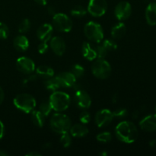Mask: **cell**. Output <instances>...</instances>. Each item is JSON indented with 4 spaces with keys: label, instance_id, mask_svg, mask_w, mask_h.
<instances>
[{
    "label": "cell",
    "instance_id": "cell-18",
    "mask_svg": "<svg viewBox=\"0 0 156 156\" xmlns=\"http://www.w3.org/2000/svg\"><path fill=\"white\" fill-rule=\"evenodd\" d=\"M69 133L71 134L72 136L76 137V138H82V137L85 136L88 134V129L85 124H75L71 126L69 129Z\"/></svg>",
    "mask_w": 156,
    "mask_h": 156
},
{
    "label": "cell",
    "instance_id": "cell-27",
    "mask_svg": "<svg viewBox=\"0 0 156 156\" xmlns=\"http://www.w3.org/2000/svg\"><path fill=\"white\" fill-rule=\"evenodd\" d=\"M70 72L76 76V79H78V78H81L84 76L85 69L80 64H75L74 66H73Z\"/></svg>",
    "mask_w": 156,
    "mask_h": 156
},
{
    "label": "cell",
    "instance_id": "cell-31",
    "mask_svg": "<svg viewBox=\"0 0 156 156\" xmlns=\"http://www.w3.org/2000/svg\"><path fill=\"white\" fill-rule=\"evenodd\" d=\"M96 139L98 142L100 143H109L110 141H111L112 140V134L109 132H103L100 133L99 134H98Z\"/></svg>",
    "mask_w": 156,
    "mask_h": 156
},
{
    "label": "cell",
    "instance_id": "cell-46",
    "mask_svg": "<svg viewBox=\"0 0 156 156\" xmlns=\"http://www.w3.org/2000/svg\"><path fill=\"white\" fill-rule=\"evenodd\" d=\"M101 155H108V152H101Z\"/></svg>",
    "mask_w": 156,
    "mask_h": 156
},
{
    "label": "cell",
    "instance_id": "cell-17",
    "mask_svg": "<svg viewBox=\"0 0 156 156\" xmlns=\"http://www.w3.org/2000/svg\"><path fill=\"white\" fill-rule=\"evenodd\" d=\"M13 46L16 50L19 52H24L28 49L29 41L24 35H18L14 39Z\"/></svg>",
    "mask_w": 156,
    "mask_h": 156
},
{
    "label": "cell",
    "instance_id": "cell-30",
    "mask_svg": "<svg viewBox=\"0 0 156 156\" xmlns=\"http://www.w3.org/2000/svg\"><path fill=\"white\" fill-rule=\"evenodd\" d=\"M59 141H60L61 145H62L64 148L69 147L72 144L71 134L69 133V132L61 134V137Z\"/></svg>",
    "mask_w": 156,
    "mask_h": 156
},
{
    "label": "cell",
    "instance_id": "cell-13",
    "mask_svg": "<svg viewBox=\"0 0 156 156\" xmlns=\"http://www.w3.org/2000/svg\"><path fill=\"white\" fill-rule=\"evenodd\" d=\"M60 88H73L76 83V77L71 72H62L55 76Z\"/></svg>",
    "mask_w": 156,
    "mask_h": 156
},
{
    "label": "cell",
    "instance_id": "cell-15",
    "mask_svg": "<svg viewBox=\"0 0 156 156\" xmlns=\"http://www.w3.org/2000/svg\"><path fill=\"white\" fill-rule=\"evenodd\" d=\"M53 31V25L50 24H44L38 27L37 30V36L41 41L47 42L52 38Z\"/></svg>",
    "mask_w": 156,
    "mask_h": 156
},
{
    "label": "cell",
    "instance_id": "cell-41",
    "mask_svg": "<svg viewBox=\"0 0 156 156\" xmlns=\"http://www.w3.org/2000/svg\"><path fill=\"white\" fill-rule=\"evenodd\" d=\"M27 156H41V154H40L39 152H30L29 153H27Z\"/></svg>",
    "mask_w": 156,
    "mask_h": 156
},
{
    "label": "cell",
    "instance_id": "cell-12",
    "mask_svg": "<svg viewBox=\"0 0 156 156\" xmlns=\"http://www.w3.org/2000/svg\"><path fill=\"white\" fill-rule=\"evenodd\" d=\"M112 111L108 109H102L99 111L95 115V123L99 128L108 126L114 119Z\"/></svg>",
    "mask_w": 156,
    "mask_h": 156
},
{
    "label": "cell",
    "instance_id": "cell-29",
    "mask_svg": "<svg viewBox=\"0 0 156 156\" xmlns=\"http://www.w3.org/2000/svg\"><path fill=\"white\" fill-rule=\"evenodd\" d=\"M102 45L105 47V48L109 51H114L117 49V44L114 39H106L103 41Z\"/></svg>",
    "mask_w": 156,
    "mask_h": 156
},
{
    "label": "cell",
    "instance_id": "cell-33",
    "mask_svg": "<svg viewBox=\"0 0 156 156\" xmlns=\"http://www.w3.org/2000/svg\"><path fill=\"white\" fill-rule=\"evenodd\" d=\"M9 34V29L5 23L0 22V39H7Z\"/></svg>",
    "mask_w": 156,
    "mask_h": 156
},
{
    "label": "cell",
    "instance_id": "cell-39",
    "mask_svg": "<svg viewBox=\"0 0 156 156\" xmlns=\"http://www.w3.org/2000/svg\"><path fill=\"white\" fill-rule=\"evenodd\" d=\"M47 12H48V13L50 14V15H53V16L56 14V10H55V9L53 7V6H50V7H48V9H47Z\"/></svg>",
    "mask_w": 156,
    "mask_h": 156
},
{
    "label": "cell",
    "instance_id": "cell-34",
    "mask_svg": "<svg viewBox=\"0 0 156 156\" xmlns=\"http://www.w3.org/2000/svg\"><path fill=\"white\" fill-rule=\"evenodd\" d=\"M113 114H114V117H117V118H123V117L127 116V110L123 108H117V109L114 110L113 111Z\"/></svg>",
    "mask_w": 156,
    "mask_h": 156
},
{
    "label": "cell",
    "instance_id": "cell-11",
    "mask_svg": "<svg viewBox=\"0 0 156 156\" xmlns=\"http://www.w3.org/2000/svg\"><path fill=\"white\" fill-rule=\"evenodd\" d=\"M74 100L76 105L82 109H88L91 105V98L89 94L83 89H79L76 91L74 96Z\"/></svg>",
    "mask_w": 156,
    "mask_h": 156
},
{
    "label": "cell",
    "instance_id": "cell-3",
    "mask_svg": "<svg viewBox=\"0 0 156 156\" xmlns=\"http://www.w3.org/2000/svg\"><path fill=\"white\" fill-rule=\"evenodd\" d=\"M52 108L56 112L66 111L71 103L70 96L64 91H55L52 93L49 99Z\"/></svg>",
    "mask_w": 156,
    "mask_h": 156
},
{
    "label": "cell",
    "instance_id": "cell-8",
    "mask_svg": "<svg viewBox=\"0 0 156 156\" xmlns=\"http://www.w3.org/2000/svg\"><path fill=\"white\" fill-rule=\"evenodd\" d=\"M107 9L106 0H89L87 11L93 17H101L106 13Z\"/></svg>",
    "mask_w": 156,
    "mask_h": 156
},
{
    "label": "cell",
    "instance_id": "cell-22",
    "mask_svg": "<svg viewBox=\"0 0 156 156\" xmlns=\"http://www.w3.org/2000/svg\"><path fill=\"white\" fill-rule=\"evenodd\" d=\"M36 74L40 77L48 79L54 76V70L48 66L41 65L36 69Z\"/></svg>",
    "mask_w": 156,
    "mask_h": 156
},
{
    "label": "cell",
    "instance_id": "cell-14",
    "mask_svg": "<svg viewBox=\"0 0 156 156\" xmlns=\"http://www.w3.org/2000/svg\"><path fill=\"white\" fill-rule=\"evenodd\" d=\"M50 47L57 56H62L66 49V43L61 37H53L50 40Z\"/></svg>",
    "mask_w": 156,
    "mask_h": 156
},
{
    "label": "cell",
    "instance_id": "cell-10",
    "mask_svg": "<svg viewBox=\"0 0 156 156\" xmlns=\"http://www.w3.org/2000/svg\"><path fill=\"white\" fill-rule=\"evenodd\" d=\"M17 69L20 73L25 75H30L34 72L35 63L30 58L21 56L16 61Z\"/></svg>",
    "mask_w": 156,
    "mask_h": 156
},
{
    "label": "cell",
    "instance_id": "cell-37",
    "mask_svg": "<svg viewBox=\"0 0 156 156\" xmlns=\"http://www.w3.org/2000/svg\"><path fill=\"white\" fill-rule=\"evenodd\" d=\"M5 134V126L4 124H3L2 122L0 120V140L2 139V137L4 136Z\"/></svg>",
    "mask_w": 156,
    "mask_h": 156
},
{
    "label": "cell",
    "instance_id": "cell-21",
    "mask_svg": "<svg viewBox=\"0 0 156 156\" xmlns=\"http://www.w3.org/2000/svg\"><path fill=\"white\" fill-rule=\"evenodd\" d=\"M126 32V27L124 23L119 22L111 29V37L114 40L121 39Z\"/></svg>",
    "mask_w": 156,
    "mask_h": 156
},
{
    "label": "cell",
    "instance_id": "cell-36",
    "mask_svg": "<svg viewBox=\"0 0 156 156\" xmlns=\"http://www.w3.org/2000/svg\"><path fill=\"white\" fill-rule=\"evenodd\" d=\"M49 47H50V46L48 45L47 42H45V41H41V44L38 45L37 50L38 52H39V53H41V54H44V53H46L47 51H48Z\"/></svg>",
    "mask_w": 156,
    "mask_h": 156
},
{
    "label": "cell",
    "instance_id": "cell-25",
    "mask_svg": "<svg viewBox=\"0 0 156 156\" xmlns=\"http://www.w3.org/2000/svg\"><path fill=\"white\" fill-rule=\"evenodd\" d=\"M87 12H88L87 9L82 5L75 6L71 10L72 15H73L74 17H77V18H82V17L85 16Z\"/></svg>",
    "mask_w": 156,
    "mask_h": 156
},
{
    "label": "cell",
    "instance_id": "cell-35",
    "mask_svg": "<svg viewBox=\"0 0 156 156\" xmlns=\"http://www.w3.org/2000/svg\"><path fill=\"white\" fill-rule=\"evenodd\" d=\"M79 120L83 124H87L91 121V115L89 113L86 111H82L79 115Z\"/></svg>",
    "mask_w": 156,
    "mask_h": 156
},
{
    "label": "cell",
    "instance_id": "cell-26",
    "mask_svg": "<svg viewBox=\"0 0 156 156\" xmlns=\"http://www.w3.org/2000/svg\"><path fill=\"white\" fill-rule=\"evenodd\" d=\"M52 110H53V108H52V106L49 101H44L41 102L39 106V111L45 117H47L51 113Z\"/></svg>",
    "mask_w": 156,
    "mask_h": 156
},
{
    "label": "cell",
    "instance_id": "cell-4",
    "mask_svg": "<svg viewBox=\"0 0 156 156\" xmlns=\"http://www.w3.org/2000/svg\"><path fill=\"white\" fill-rule=\"evenodd\" d=\"M13 104L17 109L26 114L31 113L37 105L36 99L34 98V97L27 93L19 94L15 96L13 100Z\"/></svg>",
    "mask_w": 156,
    "mask_h": 156
},
{
    "label": "cell",
    "instance_id": "cell-7",
    "mask_svg": "<svg viewBox=\"0 0 156 156\" xmlns=\"http://www.w3.org/2000/svg\"><path fill=\"white\" fill-rule=\"evenodd\" d=\"M53 27L58 31L67 33L73 28V21L66 14L56 13L53 17Z\"/></svg>",
    "mask_w": 156,
    "mask_h": 156
},
{
    "label": "cell",
    "instance_id": "cell-40",
    "mask_svg": "<svg viewBox=\"0 0 156 156\" xmlns=\"http://www.w3.org/2000/svg\"><path fill=\"white\" fill-rule=\"evenodd\" d=\"M36 3H37L40 5H47V0H34Z\"/></svg>",
    "mask_w": 156,
    "mask_h": 156
},
{
    "label": "cell",
    "instance_id": "cell-2",
    "mask_svg": "<svg viewBox=\"0 0 156 156\" xmlns=\"http://www.w3.org/2000/svg\"><path fill=\"white\" fill-rule=\"evenodd\" d=\"M50 126L53 132L62 134L69 131L72 126V122L66 114L58 112L52 115L50 120Z\"/></svg>",
    "mask_w": 156,
    "mask_h": 156
},
{
    "label": "cell",
    "instance_id": "cell-20",
    "mask_svg": "<svg viewBox=\"0 0 156 156\" xmlns=\"http://www.w3.org/2000/svg\"><path fill=\"white\" fill-rule=\"evenodd\" d=\"M146 19L149 25H156V2L150 3L147 6L146 10Z\"/></svg>",
    "mask_w": 156,
    "mask_h": 156
},
{
    "label": "cell",
    "instance_id": "cell-24",
    "mask_svg": "<svg viewBox=\"0 0 156 156\" xmlns=\"http://www.w3.org/2000/svg\"><path fill=\"white\" fill-rule=\"evenodd\" d=\"M44 85L46 89L52 91V92L57 91L59 88H60L59 82L56 80V77H53H53L48 78V79H46V80L44 82Z\"/></svg>",
    "mask_w": 156,
    "mask_h": 156
},
{
    "label": "cell",
    "instance_id": "cell-9",
    "mask_svg": "<svg viewBox=\"0 0 156 156\" xmlns=\"http://www.w3.org/2000/svg\"><path fill=\"white\" fill-rule=\"evenodd\" d=\"M132 13L131 5L126 1H122L116 5L114 15L118 21H123L128 19Z\"/></svg>",
    "mask_w": 156,
    "mask_h": 156
},
{
    "label": "cell",
    "instance_id": "cell-6",
    "mask_svg": "<svg viewBox=\"0 0 156 156\" xmlns=\"http://www.w3.org/2000/svg\"><path fill=\"white\" fill-rule=\"evenodd\" d=\"M111 66L109 62L105 59H94L92 66H91V72L92 74L97 79H106L111 76Z\"/></svg>",
    "mask_w": 156,
    "mask_h": 156
},
{
    "label": "cell",
    "instance_id": "cell-28",
    "mask_svg": "<svg viewBox=\"0 0 156 156\" xmlns=\"http://www.w3.org/2000/svg\"><path fill=\"white\" fill-rule=\"evenodd\" d=\"M30 26H31V24H30V20L27 19V18H24L19 24V26H18V31L21 34L27 33V32H28L30 30Z\"/></svg>",
    "mask_w": 156,
    "mask_h": 156
},
{
    "label": "cell",
    "instance_id": "cell-44",
    "mask_svg": "<svg viewBox=\"0 0 156 156\" xmlns=\"http://www.w3.org/2000/svg\"><path fill=\"white\" fill-rule=\"evenodd\" d=\"M9 155L8 152H6L4 150H0V156H7Z\"/></svg>",
    "mask_w": 156,
    "mask_h": 156
},
{
    "label": "cell",
    "instance_id": "cell-23",
    "mask_svg": "<svg viewBox=\"0 0 156 156\" xmlns=\"http://www.w3.org/2000/svg\"><path fill=\"white\" fill-rule=\"evenodd\" d=\"M45 116L38 110H34L31 111V120L34 125H35L37 127H43L45 122Z\"/></svg>",
    "mask_w": 156,
    "mask_h": 156
},
{
    "label": "cell",
    "instance_id": "cell-32",
    "mask_svg": "<svg viewBox=\"0 0 156 156\" xmlns=\"http://www.w3.org/2000/svg\"><path fill=\"white\" fill-rule=\"evenodd\" d=\"M95 48L96 54H97V57L100 58V59H105L107 56H108V51L105 48L103 45H98L97 47H94Z\"/></svg>",
    "mask_w": 156,
    "mask_h": 156
},
{
    "label": "cell",
    "instance_id": "cell-16",
    "mask_svg": "<svg viewBox=\"0 0 156 156\" xmlns=\"http://www.w3.org/2000/svg\"><path fill=\"white\" fill-rule=\"evenodd\" d=\"M140 126L143 131L154 132L156 130V114L146 116L140 122Z\"/></svg>",
    "mask_w": 156,
    "mask_h": 156
},
{
    "label": "cell",
    "instance_id": "cell-47",
    "mask_svg": "<svg viewBox=\"0 0 156 156\" xmlns=\"http://www.w3.org/2000/svg\"><path fill=\"white\" fill-rule=\"evenodd\" d=\"M155 113H156V106H155Z\"/></svg>",
    "mask_w": 156,
    "mask_h": 156
},
{
    "label": "cell",
    "instance_id": "cell-19",
    "mask_svg": "<svg viewBox=\"0 0 156 156\" xmlns=\"http://www.w3.org/2000/svg\"><path fill=\"white\" fill-rule=\"evenodd\" d=\"M82 53L84 57L89 61H93L97 58L95 48L88 42H84L82 44Z\"/></svg>",
    "mask_w": 156,
    "mask_h": 156
},
{
    "label": "cell",
    "instance_id": "cell-45",
    "mask_svg": "<svg viewBox=\"0 0 156 156\" xmlns=\"http://www.w3.org/2000/svg\"><path fill=\"white\" fill-rule=\"evenodd\" d=\"M117 101V94H114V96H113V98H112V101L113 103H116Z\"/></svg>",
    "mask_w": 156,
    "mask_h": 156
},
{
    "label": "cell",
    "instance_id": "cell-5",
    "mask_svg": "<svg viewBox=\"0 0 156 156\" xmlns=\"http://www.w3.org/2000/svg\"><path fill=\"white\" fill-rule=\"evenodd\" d=\"M84 34L87 39L95 43H100L104 39V30L101 24L95 21H89L84 27Z\"/></svg>",
    "mask_w": 156,
    "mask_h": 156
},
{
    "label": "cell",
    "instance_id": "cell-38",
    "mask_svg": "<svg viewBox=\"0 0 156 156\" xmlns=\"http://www.w3.org/2000/svg\"><path fill=\"white\" fill-rule=\"evenodd\" d=\"M4 98H5L4 91H3L2 88L0 87V105H2V103L3 101H4Z\"/></svg>",
    "mask_w": 156,
    "mask_h": 156
},
{
    "label": "cell",
    "instance_id": "cell-43",
    "mask_svg": "<svg viewBox=\"0 0 156 156\" xmlns=\"http://www.w3.org/2000/svg\"><path fill=\"white\" fill-rule=\"evenodd\" d=\"M149 145H150L151 147H155L156 146V140H152V141L149 143Z\"/></svg>",
    "mask_w": 156,
    "mask_h": 156
},
{
    "label": "cell",
    "instance_id": "cell-1",
    "mask_svg": "<svg viewBox=\"0 0 156 156\" xmlns=\"http://www.w3.org/2000/svg\"><path fill=\"white\" fill-rule=\"evenodd\" d=\"M115 135L117 140L125 143H133L138 139L137 127L130 121H122L115 128Z\"/></svg>",
    "mask_w": 156,
    "mask_h": 156
},
{
    "label": "cell",
    "instance_id": "cell-42",
    "mask_svg": "<svg viewBox=\"0 0 156 156\" xmlns=\"http://www.w3.org/2000/svg\"><path fill=\"white\" fill-rule=\"evenodd\" d=\"M139 115H140V112H139V111H135V112L133 113V114H132V117H133V118H135V119H136L137 117H139Z\"/></svg>",
    "mask_w": 156,
    "mask_h": 156
}]
</instances>
